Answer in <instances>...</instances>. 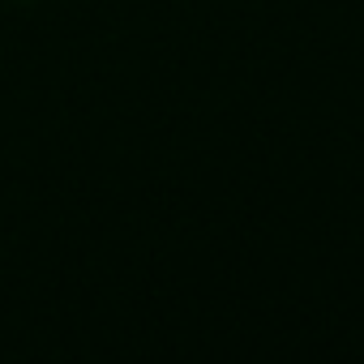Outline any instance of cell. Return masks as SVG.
<instances>
[{
	"label": "cell",
	"mask_w": 364,
	"mask_h": 364,
	"mask_svg": "<svg viewBox=\"0 0 364 364\" xmlns=\"http://www.w3.org/2000/svg\"><path fill=\"white\" fill-rule=\"evenodd\" d=\"M22 5H31V0H22Z\"/></svg>",
	"instance_id": "obj_1"
}]
</instances>
